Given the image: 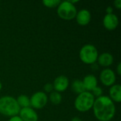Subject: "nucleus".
<instances>
[{
  "mask_svg": "<svg viewBox=\"0 0 121 121\" xmlns=\"http://www.w3.org/2000/svg\"><path fill=\"white\" fill-rule=\"evenodd\" d=\"M49 99L52 104L58 105L62 102V95L60 93L53 91L50 93V94L49 96Z\"/></svg>",
  "mask_w": 121,
  "mask_h": 121,
  "instance_id": "17",
  "label": "nucleus"
},
{
  "mask_svg": "<svg viewBox=\"0 0 121 121\" xmlns=\"http://www.w3.org/2000/svg\"><path fill=\"white\" fill-rule=\"evenodd\" d=\"M19 117L23 121H38V116L35 110L30 107L21 108L18 113Z\"/></svg>",
  "mask_w": 121,
  "mask_h": 121,
  "instance_id": "10",
  "label": "nucleus"
},
{
  "mask_svg": "<svg viewBox=\"0 0 121 121\" xmlns=\"http://www.w3.org/2000/svg\"><path fill=\"white\" fill-rule=\"evenodd\" d=\"M57 8V13L60 18L66 21L75 18L77 10L75 5L71 4L69 1H61Z\"/></svg>",
  "mask_w": 121,
  "mask_h": 121,
  "instance_id": "5",
  "label": "nucleus"
},
{
  "mask_svg": "<svg viewBox=\"0 0 121 121\" xmlns=\"http://www.w3.org/2000/svg\"><path fill=\"white\" fill-rule=\"evenodd\" d=\"M113 102L120 103L121 101V84H113L109 90V96Z\"/></svg>",
  "mask_w": 121,
  "mask_h": 121,
  "instance_id": "14",
  "label": "nucleus"
},
{
  "mask_svg": "<svg viewBox=\"0 0 121 121\" xmlns=\"http://www.w3.org/2000/svg\"><path fill=\"white\" fill-rule=\"evenodd\" d=\"M91 93L92 95L94 96V98H95V97L99 98V97L103 96V89H102L101 87H99V86H97L96 87H95V88L91 91Z\"/></svg>",
  "mask_w": 121,
  "mask_h": 121,
  "instance_id": "19",
  "label": "nucleus"
},
{
  "mask_svg": "<svg viewBox=\"0 0 121 121\" xmlns=\"http://www.w3.org/2000/svg\"><path fill=\"white\" fill-rule=\"evenodd\" d=\"M97 62L98 64L101 67H108L113 64V57L109 52H104L99 55L97 58Z\"/></svg>",
  "mask_w": 121,
  "mask_h": 121,
  "instance_id": "13",
  "label": "nucleus"
},
{
  "mask_svg": "<svg viewBox=\"0 0 121 121\" xmlns=\"http://www.w3.org/2000/svg\"><path fill=\"white\" fill-rule=\"evenodd\" d=\"M76 20L79 25L80 26H86L88 25L91 19V15L89 10L87 9H81L77 11L76 15Z\"/></svg>",
  "mask_w": 121,
  "mask_h": 121,
  "instance_id": "11",
  "label": "nucleus"
},
{
  "mask_svg": "<svg viewBox=\"0 0 121 121\" xmlns=\"http://www.w3.org/2000/svg\"><path fill=\"white\" fill-rule=\"evenodd\" d=\"M79 58L86 65H94L97 61L99 52L97 48L91 44L84 45L79 50Z\"/></svg>",
  "mask_w": 121,
  "mask_h": 121,
  "instance_id": "4",
  "label": "nucleus"
},
{
  "mask_svg": "<svg viewBox=\"0 0 121 121\" xmlns=\"http://www.w3.org/2000/svg\"><path fill=\"white\" fill-rule=\"evenodd\" d=\"M116 72L117 74L120 76L121 74V63L119 62L118 66H117V68H116Z\"/></svg>",
  "mask_w": 121,
  "mask_h": 121,
  "instance_id": "23",
  "label": "nucleus"
},
{
  "mask_svg": "<svg viewBox=\"0 0 121 121\" xmlns=\"http://www.w3.org/2000/svg\"><path fill=\"white\" fill-rule=\"evenodd\" d=\"M71 121H82V119L80 118H79V117H74Z\"/></svg>",
  "mask_w": 121,
  "mask_h": 121,
  "instance_id": "25",
  "label": "nucleus"
},
{
  "mask_svg": "<svg viewBox=\"0 0 121 121\" xmlns=\"http://www.w3.org/2000/svg\"><path fill=\"white\" fill-rule=\"evenodd\" d=\"M119 23L118 16L114 13H109L104 16L103 19V25L104 28L108 30H115Z\"/></svg>",
  "mask_w": 121,
  "mask_h": 121,
  "instance_id": "9",
  "label": "nucleus"
},
{
  "mask_svg": "<svg viewBox=\"0 0 121 121\" xmlns=\"http://www.w3.org/2000/svg\"><path fill=\"white\" fill-rule=\"evenodd\" d=\"M21 108L16 99L11 96H4L0 98V113L5 116L13 117L18 116Z\"/></svg>",
  "mask_w": 121,
  "mask_h": 121,
  "instance_id": "2",
  "label": "nucleus"
},
{
  "mask_svg": "<svg viewBox=\"0 0 121 121\" xmlns=\"http://www.w3.org/2000/svg\"><path fill=\"white\" fill-rule=\"evenodd\" d=\"M83 85L86 91H91L98 85V80L93 74H88L82 80Z\"/></svg>",
  "mask_w": 121,
  "mask_h": 121,
  "instance_id": "12",
  "label": "nucleus"
},
{
  "mask_svg": "<svg viewBox=\"0 0 121 121\" xmlns=\"http://www.w3.org/2000/svg\"><path fill=\"white\" fill-rule=\"evenodd\" d=\"M113 4L114 6L118 9H121V0H116L113 1Z\"/></svg>",
  "mask_w": 121,
  "mask_h": 121,
  "instance_id": "21",
  "label": "nucleus"
},
{
  "mask_svg": "<svg viewBox=\"0 0 121 121\" xmlns=\"http://www.w3.org/2000/svg\"><path fill=\"white\" fill-rule=\"evenodd\" d=\"M69 79L64 75H60L56 77L53 82V89L55 91L61 93L66 91L69 86Z\"/></svg>",
  "mask_w": 121,
  "mask_h": 121,
  "instance_id": "8",
  "label": "nucleus"
},
{
  "mask_svg": "<svg viewBox=\"0 0 121 121\" xmlns=\"http://www.w3.org/2000/svg\"><path fill=\"white\" fill-rule=\"evenodd\" d=\"M9 121H23L22 119L19 117V116H15L13 117H11L10 119L9 120Z\"/></svg>",
  "mask_w": 121,
  "mask_h": 121,
  "instance_id": "22",
  "label": "nucleus"
},
{
  "mask_svg": "<svg viewBox=\"0 0 121 121\" xmlns=\"http://www.w3.org/2000/svg\"><path fill=\"white\" fill-rule=\"evenodd\" d=\"M100 81L106 86H111L115 84L116 81V75L115 72L109 69L106 68L100 73Z\"/></svg>",
  "mask_w": 121,
  "mask_h": 121,
  "instance_id": "7",
  "label": "nucleus"
},
{
  "mask_svg": "<svg viewBox=\"0 0 121 121\" xmlns=\"http://www.w3.org/2000/svg\"><path fill=\"white\" fill-rule=\"evenodd\" d=\"M1 89H2V83H1V81H0V91L1 90Z\"/></svg>",
  "mask_w": 121,
  "mask_h": 121,
  "instance_id": "26",
  "label": "nucleus"
},
{
  "mask_svg": "<svg viewBox=\"0 0 121 121\" xmlns=\"http://www.w3.org/2000/svg\"><path fill=\"white\" fill-rule=\"evenodd\" d=\"M106 14H109V13H113V8L111 7V6H108L107 8H106Z\"/></svg>",
  "mask_w": 121,
  "mask_h": 121,
  "instance_id": "24",
  "label": "nucleus"
},
{
  "mask_svg": "<svg viewBox=\"0 0 121 121\" xmlns=\"http://www.w3.org/2000/svg\"><path fill=\"white\" fill-rule=\"evenodd\" d=\"M48 97L43 91H37L30 98V106L35 109H41L48 104Z\"/></svg>",
  "mask_w": 121,
  "mask_h": 121,
  "instance_id": "6",
  "label": "nucleus"
},
{
  "mask_svg": "<svg viewBox=\"0 0 121 121\" xmlns=\"http://www.w3.org/2000/svg\"><path fill=\"white\" fill-rule=\"evenodd\" d=\"M53 85L52 83H47L44 86V91L48 93H51L53 91Z\"/></svg>",
  "mask_w": 121,
  "mask_h": 121,
  "instance_id": "20",
  "label": "nucleus"
},
{
  "mask_svg": "<svg viewBox=\"0 0 121 121\" xmlns=\"http://www.w3.org/2000/svg\"><path fill=\"white\" fill-rule=\"evenodd\" d=\"M92 108L96 118L99 121H110L116 111L114 102L107 96L95 99Z\"/></svg>",
  "mask_w": 121,
  "mask_h": 121,
  "instance_id": "1",
  "label": "nucleus"
},
{
  "mask_svg": "<svg viewBox=\"0 0 121 121\" xmlns=\"http://www.w3.org/2000/svg\"><path fill=\"white\" fill-rule=\"evenodd\" d=\"M16 100L21 108L30 107V98L26 95H24V94L19 95L17 97V99H16Z\"/></svg>",
  "mask_w": 121,
  "mask_h": 121,
  "instance_id": "16",
  "label": "nucleus"
},
{
  "mask_svg": "<svg viewBox=\"0 0 121 121\" xmlns=\"http://www.w3.org/2000/svg\"><path fill=\"white\" fill-rule=\"evenodd\" d=\"M60 0H43V4L48 8H55L60 4Z\"/></svg>",
  "mask_w": 121,
  "mask_h": 121,
  "instance_id": "18",
  "label": "nucleus"
},
{
  "mask_svg": "<svg viewBox=\"0 0 121 121\" xmlns=\"http://www.w3.org/2000/svg\"><path fill=\"white\" fill-rule=\"evenodd\" d=\"M95 98L89 91H84L78 94L74 100V108L79 112H86L93 108Z\"/></svg>",
  "mask_w": 121,
  "mask_h": 121,
  "instance_id": "3",
  "label": "nucleus"
},
{
  "mask_svg": "<svg viewBox=\"0 0 121 121\" xmlns=\"http://www.w3.org/2000/svg\"><path fill=\"white\" fill-rule=\"evenodd\" d=\"M72 90L74 93L77 94H80L84 91H86L84 86L83 85L82 81L79 80V79H75L72 82Z\"/></svg>",
  "mask_w": 121,
  "mask_h": 121,
  "instance_id": "15",
  "label": "nucleus"
}]
</instances>
